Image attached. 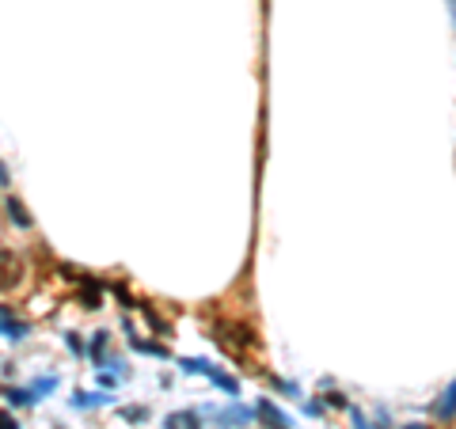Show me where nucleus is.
<instances>
[{"mask_svg":"<svg viewBox=\"0 0 456 429\" xmlns=\"http://www.w3.org/2000/svg\"><path fill=\"white\" fill-rule=\"evenodd\" d=\"M179 365H183V372H198V376H209L228 399H236V395H240V380H236V376H228V372H220L213 361H202V357H183Z\"/></svg>","mask_w":456,"mask_h":429,"instance_id":"obj_1","label":"nucleus"},{"mask_svg":"<svg viewBox=\"0 0 456 429\" xmlns=\"http://www.w3.org/2000/svg\"><path fill=\"white\" fill-rule=\"evenodd\" d=\"M255 418H259L266 429H293V418H289L277 403H270V399H259V403H255Z\"/></svg>","mask_w":456,"mask_h":429,"instance_id":"obj_2","label":"nucleus"},{"mask_svg":"<svg viewBox=\"0 0 456 429\" xmlns=\"http://www.w3.org/2000/svg\"><path fill=\"white\" fill-rule=\"evenodd\" d=\"M23 273V262L16 258V251H0V289H12Z\"/></svg>","mask_w":456,"mask_h":429,"instance_id":"obj_3","label":"nucleus"},{"mask_svg":"<svg viewBox=\"0 0 456 429\" xmlns=\"http://www.w3.org/2000/svg\"><path fill=\"white\" fill-rule=\"evenodd\" d=\"M433 418H441V421H453L456 418V376L448 380V388L433 399Z\"/></svg>","mask_w":456,"mask_h":429,"instance_id":"obj_4","label":"nucleus"},{"mask_svg":"<svg viewBox=\"0 0 456 429\" xmlns=\"http://www.w3.org/2000/svg\"><path fill=\"white\" fill-rule=\"evenodd\" d=\"M0 334H4V339H12V342H23L27 334H31V327H27L23 319H16L8 308H0Z\"/></svg>","mask_w":456,"mask_h":429,"instance_id":"obj_5","label":"nucleus"},{"mask_svg":"<svg viewBox=\"0 0 456 429\" xmlns=\"http://www.w3.org/2000/svg\"><path fill=\"white\" fill-rule=\"evenodd\" d=\"M114 399L103 395V391H76L73 399H69V406L73 410H95V406H111Z\"/></svg>","mask_w":456,"mask_h":429,"instance_id":"obj_6","label":"nucleus"},{"mask_svg":"<svg viewBox=\"0 0 456 429\" xmlns=\"http://www.w3.org/2000/svg\"><path fill=\"white\" fill-rule=\"evenodd\" d=\"M163 429H202V414L198 410H171L163 418Z\"/></svg>","mask_w":456,"mask_h":429,"instance_id":"obj_7","label":"nucleus"},{"mask_svg":"<svg viewBox=\"0 0 456 429\" xmlns=\"http://www.w3.org/2000/svg\"><path fill=\"white\" fill-rule=\"evenodd\" d=\"M217 421H220L225 429H240V426H247V421H251V410H244V406H232V410H220Z\"/></svg>","mask_w":456,"mask_h":429,"instance_id":"obj_8","label":"nucleus"},{"mask_svg":"<svg viewBox=\"0 0 456 429\" xmlns=\"http://www.w3.org/2000/svg\"><path fill=\"white\" fill-rule=\"evenodd\" d=\"M4 209H8V221L12 224H16V228H31V213H27V209H23V201H19V198H8V206H4Z\"/></svg>","mask_w":456,"mask_h":429,"instance_id":"obj_9","label":"nucleus"},{"mask_svg":"<svg viewBox=\"0 0 456 429\" xmlns=\"http://www.w3.org/2000/svg\"><path fill=\"white\" fill-rule=\"evenodd\" d=\"M130 350H137V354H148V357H168V346H156V342L137 339L133 330H130Z\"/></svg>","mask_w":456,"mask_h":429,"instance_id":"obj_10","label":"nucleus"},{"mask_svg":"<svg viewBox=\"0 0 456 429\" xmlns=\"http://www.w3.org/2000/svg\"><path fill=\"white\" fill-rule=\"evenodd\" d=\"M8 403H12V406H31V403H38V399H34L31 388H12V391H8Z\"/></svg>","mask_w":456,"mask_h":429,"instance_id":"obj_11","label":"nucleus"},{"mask_svg":"<svg viewBox=\"0 0 456 429\" xmlns=\"http://www.w3.org/2000/svg\"><path fill=\"white\" fill-rule=\"evenodd\" d=\"M34 399H42V395H49V391H57V376H42V380H34Z\"/></svg>","mask_w":456,"mask_h":429,"instance_id":"obj_12","label":"nucleus"},{"mask_svg":"<svg viewBox=\"0 0 456 429\" xmlns=\"http://www.w3.org/2000/svg\"><path fill=\"white\" fill-rule=\"evenodd\" d=\"M141 312H145V319H148V327H152V330H156V334H168V323H163V319H160V315H156V312H152V308H148V304H141Z\"/></svg>","mask_w":456,"mask_h":429,"instance_id":"obj_13","label":"nucleus"},{"mask_svg":"<svg viewBox=\"0 0 456 429\" xmlns=\"http://www.w3.org/2000/svg\"><path fill=\"white\" fill-rule=\"evenodd\" d=\"M118 414H122L126 421H148V410H145V406H118Z\"/></svg>","mask_w":456,"mask_h":429,"instance_id":"obj_14","label":"nucleus"},{"mask_svg":"<svg viewBox=\"0 0 456 429\" xmlns=\"http://www.w3.org/2000/svg\"><path fill=\"white\" fill-rule=\"evenodd\" d=\"M103 346H106V330H95V339H91V357L103 365Z\"/></svg>","mask_w":456,"mask_h":429,"instance_id":"obj_15","label":"nucleus"},{"mask_svg":"<svg viewBox=\"0 0 456 429\" xmlns=\"http://www.w3.org/2000/svg\"><path fill=\"white\" fill-rule=\"evenodd\" d=\"M346 410H350V421H354V429H373V421H369L365 414L358 410V406H346Z\"/></svg>","mask_w":456,"mask_h":429,"instance_id":"obj_16","label":"nucleus"},{"mask_svg":"<svg viewBox=\"0 0 456 429\" xmlns=\"http://www.w3.org/2000/svg\"><path fill=\"white\" fill-rule=\"evenodd\" d=\"M274 388H277V391H285V395H301V388H297L293 380H289V384H285V380H274Z\"/></svg>","mask_w":456,"mask_h":429,"instance_id":"obj_17","label":"nucleus"},{"mask_svg":"<svg viewBox=\"0 0 456 429\" xmlns=\"http://www.w3.org/2000/svg\"><path fill=\"white\" fill-rule=\"evenodd\" d=\"M373 429H391V418H388V410H376V418H373Z\"/></svg>","mask_w":456,"mask_h":429,"instance_id":"obj_18","label":"nucleus"},{"mask_svg":"<svg viewBox=\"0 0 456 429\" xmlns=\"http://www.w3.org/2000/svg\"><path fill=\"white\" fill-rule=\"evenodd\" d=\"M65 346H69V350H73V354H76V357H80V354H84V342H80V339H76V334H65Z\"/></svg>","mask_w":456,"mask_h":429,"instance_id":"obj_19","label":"nucleus"},{"mask_svg":"<svg viewBox=\"0 0 456 429\" xmlns=\"http://www.w3.org/2000/svg\"><path fill=\"white\" fill-rule=\"evenodd\" d=\"M99 384H103V388L111 391L114 384H118V372H99Z\"/></svg>","mask_w":456,"mask_h":429,"instance_id":"obj_20","label":"nucleus"},{"mask_svg":"<svg viewBox=\"0 0 456 429\" xmlns=\"http://www.w3.org/2000/svg\"><path fill=\"white\" fill-rule=\"evenodd\" d=\"M0 429H19V421L12 418V414H4V410H0Z\"/></svg>","mask_w":456,"mask_h":429,"instance_id":"obj_21","label":"nucleus"},{"mask_svg":"<svg viewBox=\"0 0 456 429\" xmlns=\"http://www.w3.org/2000/svg\"><path fill=\"white\" fill-rule=\"evenodd\" d=\"M327 403H331V406H350V403H346V399L339 395V391H327Z\"/></svg>","mask_w":456,"mask_h":429,"instance_id":"obj_22","label":"nucleus"},{"mask_svg":"<svg viewBox=\"0 0 456 429\" xmlns=\"http://www.w3.org/2000/svg\"><path fill=\"white\" fill-rule=\"evenodd\" d=\"M0 186H12V175H8V167H4V160H0Z\"/></svg>","mask_w":456,"mask_h":429,"instance_id":"obj_23","label":"nucleus"},{"mask_svg":"<svg viewBox=\"0 0 456 429\" xmlns=\"http://www.w3.org/2000/svg\"><path fill=\"white\" fill-rule=\"evenodd\" d=\"M448 12H453V23H456V0H448Z\"/></svg>","mask_w":456,"mask_h":429,"instance_id":"obj_24","label":"nucleus"},{"mask_svg":"<svg viewBox=\"0 0 456 429\" xmlns=\"http://www.w3.org/2000/svg\"><path fill=\"white\" fill-rule=\"evenodd\" d=\"M403 429H426V426H422V421H411V426H403Z\"/></svg>","mask_w":456,"mask_h":429,"instance_id":"obj_25","label":"nucleus"}]
</instances>
